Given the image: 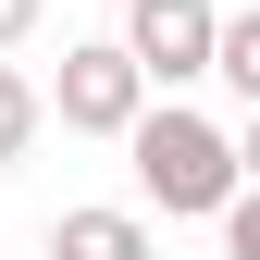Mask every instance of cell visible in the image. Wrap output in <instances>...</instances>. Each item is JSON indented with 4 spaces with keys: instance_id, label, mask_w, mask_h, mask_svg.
Here are the masks:
<instances>
[{
    "instance_id": "cell-5",
    "label": "cell",
    "mask_w": 260,
    "mask_h": 260,
    "mask_svg": "<svg viewBox=\"0 0 260 260\" xmlns=\"http://www.w3.org/2000/svg\"><path fill=\"white\" fill-rule=\"evenodd\" d=\"M211 75L236 87L248 112H260V13H223V38H211Z\"/></svg>"
},
{
    "instance_id": "cell-2",
    "label": "cell",
    "mask_w": 260,
    "mask_h": 260,
    "mask_svg": "<svg viewBox=\"0 0 260 260\" xmlns=\"http://www.w3.org/2000/svg\"><path fill=\"white\" fill-rule=\"evenodd\" d=\"M38 112H62L75 137H137V112H149V75H137L112 38H87V50H62V87H50Z\"/></svg>"
},
{
    "instance_id": "cell-8",
    "label": "cell",
    "mask_w": 260,
    "mask_h": 260,
    "mask_svg": "<svg viewBox=\"0 0 260 260\" xmlns=\"http://www.w3.org/2000/svg\"><path fill=\"white\" fill-rule=\"evenodd\" d=\"M38 13H50V0H0V50H25V38H38Z\"/></svg>"
},
{
    "instance_id": "cell-6",
    "label": "cell",
    "mask_w": 260,
    "mask_h": 260,
    "mask_svg": "<svg viewBox=\"0 0 260 260\" xmlns=\"http://www.w3.org/2000/svg\"><path fill=\"white\" fill-rule=\"evenodd\" d=\"M25 137H38V87L0 62V161H25Z\"/></svg>"
},
{
    "instance_id": "cell-9",
    "label": "cell",
    "mask_w": 260,
    "mask_h": 260,
    "mask_svg": "<svg viewBox=\"0 0 260 260\" xmlns=\"http://www.w3.org/2000/svg\"><path fill=\"white\" fill-rule=\"evenodd\" d=\"M236 186L260 199V112H248V137H236Z\"/></svg>"
},
{
    "instance_id": "cell-1",
    "label": "cell",
    "mask_w": 260,
    "mask_h": 260,
    "mask_svg": "<svg viewBox=\"0 0 260 260\" xmlns=\"http://www.w3.org/2000/svg\"><path fill=\"white\" fill-rule=\"evenodd\" d=\"M124 149H137V186L161 211H211V223L236 211V137H223L211 112H137Z\"/></svg>"
},
{
    "instance_id": "cell-4",
    "label": "cell",
    "mask_w": 260,
    "mask_h": 260,
    "mask_svg": "<svg viewBox=\"0 0 260 260\" xmlns=\"http://www.w3.org/2000/svg\"><path fill=\"white\" fill-rule=\"evenodd\" d=\"M50 260H149V223L137 211H62L50 223Z\"/></svg>"
},
{
    "instance_id": "cell-7",
    "label": "cell",
    "mask_w": 260,
    "mask_h": 260,
    "mask_svg": "<svg viewBox=\"0 0 260 260\" xmlns=\"http://www.w3.org/2000/svg\"><path fill=\"white\" fill-rule=\"evenodd\" d=\"M223 260H260V199L236 186V211H223Z\"/></svg>"
},
{
    "instance_id": "cell-3",
    "label": "cell",
    "mask_w": 260,
    "mask_h": 260,
    "mask_svg": "<svg viewBox=\"0 0 260 260\" xmlns=\"http://www.w3.org/2000/svg\"><path fill=\"white\" fill-rule=\"evenodd\" d=\"M211 38H223V13H211V0H137L112 50L137 62L149 87H186V75H211Z\"/></svg>"
}]
</instances>
